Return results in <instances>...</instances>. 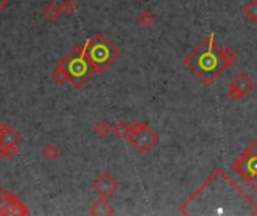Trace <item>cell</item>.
<instances>
[{
    "instance_id": "10",
    "label": "cell",
    "mask_w": 257,
    "mask_h": 216,
    "mask_svg": "<svg viewBox=\"0 0 257 216\" xmlns=\"http://www.w3.org/2000/svg\"><path fill=\"white\" fill-rule=\"evenodd\" d=\"M21 134L9 125H3L2 134H0V146L9 147V146H20L21 144Z\"/></svg>"
},
{
    "instance_id": "12",
    "label": "cell",
    "mask_w": 257,
    "mask_h": 216,
    "mask_svg": "<svg viewBox=\"0 0 257 216\" xmlns=\"http://www.w3.org/2000/svg\"><path fill=\"white\" fill-rule=\"evenodd\" d=\"M42 15L47 21L50 23H54L57 21L63 14H62V9H60V3L57 2H50L44 9H42Z\"/></svg>"
},
{
    "instance_id": "9",
    "label": "cell",
    "mask_w": 257,
    "mask_h": 216,
    "mask_svg": "<svg viewBox=\"0 0 257 216\" xmlns=\"http://www.w3.org/2000/svg\"><path fill=\"white\" fill-rule=\"evenodd\" d=\"M92 188L96 191L99 198H111L119 189V182L111 173H101L93 180Z\"/></svg>"
},
{
    "instance_id": "18",
    "label": "cell",
    "mask_w": 257,
    "mask_h": 216,
    "mask_svg": "<svg viewBox=\"0 0 257 216\" xmlns=\"http://www.w3.org/2000/svg\"><path fill=\"white\" fill-rule=\"evenodd\" d=\"M42 156H44L47 161H56V159L60 156V150H59L54 144H47V146L42 149Z\"/></svg>"
},
{
    "instance_id": "1",
    "label": "cell",
    "mask_w": 257,
    "mask_h": 216,
    "mask_svg": "<svg viewBox=\"0 0 257 216\" xmlns=\"http://www.w3.org/2000/svg\"><path fill=\"white\" fill-rule=\"evenodd\" d=\"M209 204L205 213L209 215H226V213H245L257 215V203L250 198L221 168L212 176L181 206V213L190 207H196V213L200 207Z\"/></svg>"
},
{
    "instance_id": "14",
    "label": "cell",
    "mask_w": 257,
    "mask_h": 216,
    "mask_svg": "<svg viewBox=\"0 0 257 216\" xmlns=\"http://www.w3.org/2000/svg\"><path fill=\"white\" fill-rule=\"evenodd\" d=\"M136 21H137V24H139L140 27L146 29V27H151V26L155 24V15H154L152 12H149V11H142V12L137 15Z\"/></svg>"
},
{
    "instance_id": "17",
    "label": "cell",
    "mask_w": 257,
    "mask_h": 216,
    "mask_svg": "<svg viewBox=\"0 0 257 216\" xmlns=\"http://www.w3.org/2000/svg\"><path fill=\"white\" fill-rule=\"evenodd\" d=\"M244 15L250 23L257 24V0H250L244 6Z\"/></svg>"
},
{
    "instance_id": "15",
    "label": "cell",
    "mask_w": 257,
    "mask_h": 216,
    "mask_svg": "<svg viewBox=\"0 0 257 216\" xmlns=\"http://www.w3.org/2000/svg\"><path fill=\"white\" fill-rule=\"evenodd\" d=\"M133 125L126 123V122H119L114 128H113V132L119 137V138H123V140H128L131 132H133Z\"/></svg>"
},
{
    "instance_id": "7",
    "label": "cell",
    "mask_w": 257,
    "mask_h": 216,
    "mask_svg": "<svg viewBox=\"0 0 257 216\" xmlns=\"http://www.w3.org/2000/svg\"><path fill=\"white\" fill-rule=\"evenodd\" d=\"M254 80L247 72H238L229 84L227 95L232 101H241L254 90Z\"/></svg>"
},
{
    "instance_id": "2",
    "label": "cell",
    "mask_w": 257,
    "mask_h": 216,
    "mask_svg": "<svg viewBox=\"0 0 257 216\" xmlns=\"http://www.w3.org/2000/svg\"><path fill=\"white\" fill-rule=\"evenodd\" d=\"M238 60L236 50L221 48L215 42V35L211 33L197 47H194L184 59V65L205 84H214L230 66Z\"/></svg>"
},
{
    "instance_id": "20",
    "label": "cell",
    "mask_w": 257,
    "mask_h": 216,
    "mask_svg": "<svg viewBox=\"0 0 257 216\" xmlns=\"http://www.w3.org/2000/svg\"><path fill=\"white\" fill-rule=\"evenodd\" d=\"M20 153V146H9V147H3V156L8 159H14L17 155Z\"/></svg>"
},
{
    "instance_id": "16",
    "label": "cell",
    "mask_w": 257,
    "mask_h": 216,
    "mask_svg": "<svg viewBox=\"0 0 257 216\" xmlns=\"http://www.w3.org/2000/svg\"><path fill=\"white\" fill-rule=\"evenodd\" d=\"M113 128L105 122V120H99L95 126H93V132L98 138H105L111 134Z\"/></svg>"
},
{
    "instance_id": "22",
    "label": "cell",
    "mask_w": 257,
    "mask_h": 216,
    "mask_svg": "<svg viewBox=\"0 0 257 216\" xmlns=\"http://www.w3.org/2000/svg\"><path fill=\"white\" fill-rule=\"evenodd\" d=\"M3 158H5V156H3V147L0 146V161H2Z\"/></svg>"
},
{
    "instance_id": "6",
    "label": "cell",
    "mask_w": 257,
    "mask_h": 216,
    "mask_svg": "<svg viewBox=\"0 0 257 216\" xmlns=\"http://www.w3.org/2000/svg\"><path fill=\"white\" fill-rule=\"evenodd\" d=\"M133 132L128 138L131 146L140 153L148 155L151 153L160 143V135L155 132L154 128H151L145 122H134L133 123Z\"/></svg>"
},
{
    "instance_id": "8",
    "label": "cell",
    "mask_w": 257,
    "mask_h": 216,
    "mask_svg": "<svg viewBox=\"0 0 257 216\" xmlns=\"http://www.w3.org/2000/svg\"><path fill=\"white\" fill-rule=\"evenodd\" d=\"M26 204L14 194L6 192L0 188V215H29Z\"/></svg>"
},
{
    "instance_id": "5",
    "label": "cell",
    "mask_w": 257,
    "mask_h": 216,
    "mask_svg": "<svg viewBox=\"0 0 257 216\" xmlns=\"http://www.w3.org/2000/svg\"><path fill=\"white\" fill-rule=\"evenodd\" d=\"M232 170L253 191H257V140L251 141L242 153L232 161Z\"/></svg>"
},
{
    "instance_id": "13",
    "label": "cell",
    "mask_w": 257,
    "mask_h": 216,
    "mask_svg": "<svg viewBox=\"0 0 257 216\" xmlns=\"http://www.w3.org/2000/svg\"><path fill=\"white\" fill-rule=\"evenodd\" d=\"M51 78L54 80V83H57V84H60V86L69 83V78H68V74H66V71H65V66H63V63H62V60L57 62V65H56V68H54V71H53V74H51Z\"/></svg>"
},
{
    "instance_id": "23",
    "label": "cell",
    "mask_w": 257,
    "mask_h": 216,
    "mask_svg": "<svg viewBox=\"0 0 257 216\" xmlns=\"http://www.w3.org/2000/svg\"><path fill=\"white\" fill-rule=\"evenodd\" d=\"M2 129H3V123L0 122V134H2Z\"/></svg>"
},
{
    "instance_id": "11",
    "label": "cell",
    "mask_w": 257,
    "mask_h": 216,
    "mask_svg": "<svg viewBox=\"0 0 257 216\" xmlns=\"http://www.w3.org/2000/svg\"><path fill=\"white\" fill-rule=\"evenodd\" d=\"M113 206L108 203V198H99L96 203H93L89 209V215L92 216H111L114 215Z\"/></svg>"
},
{
    "instance_id": "4",
    "label": "cell",
    "mask_w": 257,
    "mask_h": 216,
    "mask_svg": "<svg viewBox=\"0 0 257 216\" xmlns=\"http://www.w3.org/2000/svg\"><path fill=\"white\" fill-rule=\"evenodd\" d=\"M62 63L65 66V71L68 74L69 83L75 87L80 89L83 87L90 77L95 74L86 54V45H77L74 47L69 54L62 59Z\"/></svg>"
},
{
    "instance_id": "3",
    "label": "cell",
    "mask_w": 257,
    "mask_h": 216,
    "mask_svg": "<svg viewBox=\"0 0 257 216\" xmlns=\"http://www.w3.org/2000/svg\"><path fill=\"white\" fill-rule=\"evenodd\" d=\"M87 60L95 74L107 71L120 56L119 48L102 33H96L84 42Z\"/></svg>"
},
{
    "instance_id": "21",
    "label": "cell",
    "mask_w": 257,
    "mask_h": 216,
    "mask_svg": "<svg viewBox=\"0 0 257 216\" xmlns=\"http://www.w3.org/2000/svg\"><path fill=\"white\" fill-rule=\"evenodd\" d=\"M8 5H9V2H8V0H0V14L8 8Z\"/></svg>"
},
{
    "instance_id": "19",
    "label": "cell",
    "mask_w": 257,
    "mask_h": 216,
    "mask_svg": "<svg viewBox=\"0 0 257 216\" xmlns=\"http://www.w3.org/2000/svg\"><path fill=\"white\" fill-rule=\"evenodd\" d=\"M60 9H62V14L63 15L71 17L78 9V3L75 0H62L60 2Z\"/></svg>"
}]
</instances>
